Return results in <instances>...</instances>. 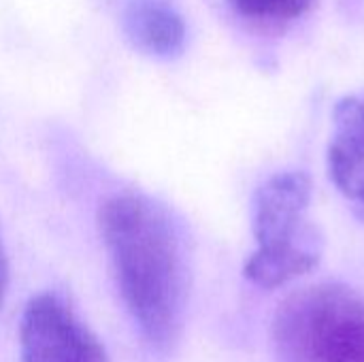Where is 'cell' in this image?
<instances>
[{
	"label": "cell",
	"mask_w": 364,
	"mask_h": 362,
	"mask_svg": "<svg viewBox=\"0 0 364 362\" xmlns=\"http://www.w3.org/2000/svg\"><path fill=\"white\" fill-rule=\"evenodd\" d=\"M279 362H364V297L322 282L286 297L271 329Z\"/></svg>",
	"instance_id": "obj_3"
},
{
	"label": "cell",
	"mask_w": 364,
	"mask_h": 362,
	"mask_svg": "<svg viewBox=\"0 0 364 362\" xmlns=\"http://www.w3.org/2000/svg\"><path fill=\"white\" fill-rule=\"evenodd\" d=\"M124 28L136 49L158 58L177 55L186 43V23L166 0H130Z\"/></svg>",
	"instance_id": "obj_6"
},
{
	"label": "cell",
	"mask_w": 364,
	"mask_h": 362,
	"mask_svg": "<svg viewBox=\"0 0 364 362\" xmlns=\"http://www.w3.org/2000/svg\"><path fill=\"white\" fill-rule=\"evenodd\" d=\"M328 173L339 194L364 220V98L348 96L335 107Z\"/></svg>",
	"instance_id": "obj_5"
},
{
	"label": "cell",
	"mask_w": 364,
	"mask_h": 362,
	"mask_svg": "<svg viewBox=\"0 0 364 362\" xmlns=\"http://www.w3.org/2000/svg\"><path fill=\"white\" fill-rule=\"evenodd\" d=\"M122 299L143 337L168 350L188 307V260L171 215L141 194L111 196L98 215Z\"/></svg>",
	"instance_id": "obj_1"
},
{
	"label": "cell",
	"mask_w": 364,
	"mask_h": 362,
	"mask_svg": "<svg viewBox=\"0 0 364 362\" xmlns=\"http://www.w3.org/2000/svg\"><path fill=\"white\" fill-rule=\"evenodd\" d=\"M6 290H9V262H6L4 247H2V243H0V307L4 305Z\"/></svg>",
	"instance_id": "obj_8"
},
{
	"label": "cell",
	"mask_w": 364,
	"mask_h": 362,
	"mask_svg": "<svg viewBox=\"0 0 364 362\" xmlns=\"http://www.w3.org/2000/svg\"><path fill=\"white\" fill-rule=\"evenodd\" d=\"M21 362H109L105 346L55 294L34 297L19 329Z\"/></svg>",
	"instance_id": "obj_4"
},
{
	"label": "cell",
	"mask_w": 364,
	"mask_h": 362,
	"mask_svg": "<svg viewBox=\"0 0 364 362\" xmlns=\"http://www.w3.org/2000/svg\"><path fill=\"white\" fill-rule=\"evenodd\" d=\"M311 179L303 171L269 177L254 198L256 252L245 262V277L260 288H279L316 269L322 237L309 222Z\"/></svg>",
	"instance_id": "obj_2"
},
{
	"label": "cell",
	"mask_w": 364,
	"mask_h": 362,
	"mask_svg": "<svg viewBox=\"0 0 364 362\" xmlns=\"http://www.w3.org/2000/svg\"><path fill=\"white\" fill-rule=\"evenodd\" d=\"M232 9L254 21L284 23L303 17L318 0H228Z\"/></svg>",
	"instance_id": "obj_7"
}]
</instances>
